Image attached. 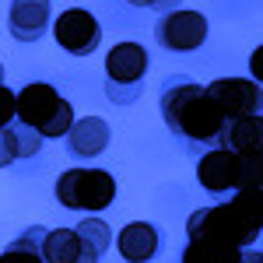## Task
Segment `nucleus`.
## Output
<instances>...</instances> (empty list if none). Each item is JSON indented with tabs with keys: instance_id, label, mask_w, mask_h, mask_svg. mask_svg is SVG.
<instances>
[{
	"instance_id": "nucleus-1",
	"label": "nucleus",
	"mask_w": 263,
	"mask_h": 263,
	"mask_svg": "<svg viewBox=\"0 0 263 263\" xmlns=\"http://www.w3.org/2000/svg\"><path fill=\"white\" fill-rule=\"evenodd\" d=\"M158 109H162V123L168 126V134L179 137L182 144H197V147H207V151L221 147L228 116L218 109V102L207 95L203 84H193L186 78H172L162 88Z\"/></svg>"
},
{
	"instance_id": "nucleus-2",
	"label": "nucleus",
	"mask_w": 263,
	"mask_h": 263,
	"mask_svg": "<svg viewBox=\"0 0 263 263\" xmlns=\"http://www.w3.org/2000/svg\"><path fill=\"white\" fill-rule=\"evenodd\" d=\"M263 235V190H239L232 200L190 214L186 239H218L249 249Z\"/></svg>"
},
{
	"instance_id": "nucleus-3",
	"label": "nucleus",
	"mask_w": 263,
	"mask_h": 263,
	"mask_svg": "<svg viewBox=\"0 0 263 263\" xmlns=\"http://www.w3.org/2000/svg\"><path fill=\"white\" fill-rule=\"evenodd\" d=\"M18 123L32 126L35 134L53 141V137H67L78 120H74L70 102L63 99L53 84L35 81V84H25L18 91Z\"/></svg>"
},
{
	"instance_id": "nucleus-4",
	"label": "nucleus",
	"mask_w": 263,
	"mask_h": 263,
	"mask_svg": "<svg viewBox=\"0 0 263 263\" xmlns=\"http://www.w3.org/2000/svg\"><path fill=\"white\" fill-rule=\"evenodd\" d=\"M147 74V49L137 42H120L105 57V95L116 105H130L141 99Z\"/></svg>"
},
{
	"instance_id": "nucleus-5",
	"label": "nucleus",
	"mask_w": 263,
	"mask_h": 263,
	"mask_svg": "<svg viewBox=\"0 0 263 263\" xmlns=\"http://www.w3.org/2000/svg\"><path fill=\"white\" fill-rule=\"evenodd\" d=\"M57 200L67 211H105L116 200V179L105 168H67L57 179Z\"/></svg>"
},
{
	"instance_id": "nucleus-6",
	"label": "nucleus",
	"mask_w": 263,
	"mask_h": 263,
	"mask_svg": "<svg viewBox=\"0 0 263 263\" xmlns=\"http://www.w3.org/2000/svg\"><path fill=\"white\" fill-rule=\"evenodd\" d=\"M155 39L162 49H172V53L200 49L207 39V18L200 11H168L155 25Z\"/></svg>"
},
{
	"instance_id": "nucleus-7",
	"label": "nucleus",
	"mask_w": 263,
	"mask_h": 263,
	"mask_svg": "<svg viewBox=\"0 0 263 263\" xmlns=\"http://www.w3.org/2000/svg\"><path fill=\"white\" fill-rule=\"evenodd\" d=\"M207 95L218 102L228 120H242V116H260L263 112V91L256 81L246 78H218L207 84Z\"/></svg>"
},
{
	"instance_id": "nucleus-8",
	"label": "nucleus",
	"mask_w": 263,
	"mask_h": 263,
	"mask_svg": "<svg viewBox=\"0 0 263 263\" xmlns=\"http://www.w3.org/2000/svg\"><path fill=\"white\" fill-rule=\"evenodd\" d=\"M53 39L60 42V49H67V53H74V57H88V53L99 49L102 25L91 18V11L70 7V11H63L60 18L53 21Z\"/></svg>"
},
{
	"instance_id": "nucleus-9",
	"label": "nucleus",
	"mask_w": 263,
	"mask_h": 263,
	"mask_svg": "<svg viewBox=\"0 0 263 263\" xmlns=\"http://www.w3.org/2000/svg\"><path fill=\"white\" fill-rule=\"evenodd\" d=\"M49 0H11L7 28L18 42H35L49 28Z\"/></svg>"
},
{
	"instance_id": "nucleus-10",
	"label": "nucleus",
	"mask_w": 263,
	"mask_h": 263,
	"mask_svg": "<svg viewBox=\"0 0 263 263\" xmlns=\"http://www.w3.org/2000/svg\"><path fill=\"white\" fill-rule=\"evenodd\" d=\"M46 263H99L102 256L78 235V228H53L42 242Z\"/></svg>"
},
{
	"instance_id": "nucleus-11",
	"label": "nucleus",
	"mask_w": 263,
	"mask_h": 263,
	"mask_svg": "<svg viewBox=\"0 0 263 263\" xmlns=\"http://www.w3.org/2000/svg\"><path fill=\"white\" fill-rule=\"evenodd\" d=\"M235 162H239V155L235 151H228V147H214V151H207L197 165V179L207 193H228V190H235Z\"/></svg>"
},
{
	"instance_id": "nucleus-12",
	"label": "nucleus",
	"mask_w": 263,
	"mask_h": 263,
	"mask_svg": "<svg viewBox=\"0 0 263 263\" xmlns=\"http://www.w3.org/2000/svg\"><path fill=\"white\" fill-rule=\"evenodd\" d=\"M162 249V232L151 221H130L120 232V256L126 263H147Z\"/></svg>"
},
{
	"instance_id": "nucleus-13",
	"label": "nucleus",
	"mask_w": 263,
	"mask_h": 263,
	"mask_svg": "<svg viewBox=\"0 0 263 263\" xmlns=\"http://www.w3.org/2000/svg\"><path fill=\"white\" fill-rule=\"evenodd\" d=\"M109 141H112V130H109V123L99 120V116L78 120L74 130L67 134V147H70L74 158H95V155H102V151L109 147Z\"/></svg>"
},
{
	"instance_id": "nucleus-14",
	"label": "nucleus",
	"mask_w": 263,
	"mask_h": 263,
	"mask_svg": "<svg viewBox=\"0 0 263 263\" xmlns=\"http://www.w3.org/2000/svg\"><path fill=\"white\" fill-rule=\"evenodd\" d=\"M46 141L42 134H35L32 126L25 123H11V126H0V168H7L18 158H32L39 151V144Z\"/></svg>"
},
{
	"instance_id": "nucleus-15",
	"label": "nucleus",
	"mask_w": 263,
	"mask_h": 263,
	"mask_svg": "<svg viewBox=\"0 0 263 263\" xmlns=\"http://www.w3.org/2000/svg\"><path fill=\"white\" fill-rule=\"evenodd\" d=\"M221 147L235 155H263V116H242V120H228L224 126Z\"/></svg>"
},
{
	"instance_id": "nucleus-16",
	"label": "nucleus",
	"mask_w": 263,
	"mask_h": 263,
	"mask_svg": "<svg viewBox=\"0 0 263 263\" xmlns=\"http://www.w3.org/2000/svg\"><path fill=\"white\" fill-rule=\"evenodd\" d=\"M242 253L246 249L218 242V239H186L182 263H242Z\"/></svg>"
},
{
	"instance_id": "nucleus-17",
	"label": "nucleus",
	"mask_w": 263,
	"mask_h": 263,
	"mask_svg": "<svg viewBox=\"0 0 263 263\" xmlns=\"http://www.w3.org/2000/svg\"><path fill=\"white\" fill-rule=\"evenodd\" d=\"M49 228H25L14 242L0 253V263H46L42 260V242H46Z\"/></svg>"
},
{
	"instance_id": "nucleus-18",
	"label": "nucleus",
	"mask_w": 263,
	"mask_h": 263,
	"mask_svg": "<svg viewBox=\"0 0 263 263\" xmlns=\"http://www.w3.org/2000/svg\"><path fill=\"white\" fill-rule=\"evenodd\" d=\"M239 190H263V155H239V162H235V193Z\"/></svg>"
},
{
	"instance_id": "nucleus-19",
	"label": "nucleus",
	"mask_w": 263,
	"mask_h": 263,
	"mask_svg": "<svg viewBox=\"0 0 263 263\" xmlns=\"http://www.w3.org/2000/svg\"><path fill=\"white\" fill-rule=\"evenodd\" d=\"M78 235H81L84 242L91 246L99 256H105L109 253V242H112V232H109V224L99 221V218H88V221L78 224Z\"/></svg>"
},
{
	"instance_id": "nucleus-20",
	"label": "nucleus",
	"mask_w": 263,
	"mask_h": 263,
	"mask_svg": "<svg viewBox=\"0 0 263 263\" xmlns=\"http://www.w3.org/2000/svg\"><path fill=\"white\" fill-rule=\"evenodd\" d=\"M14 116H18V91L0 84V126H11Z\"/></svg>"
},
{
	"instance_id": "nucleus-21",
	"label": "nucleus",
	"mask_w": 263,
	"mask_h": 263,
	"mask_svg": "<svg viewBox=\"0 0 263 263\" xmlns=\"http://www.w3.org/2000/svg\"><path fill=\"white\" fill-rule=\"evenodd\" d=\"M249 70H253V81L263 84V46L253 49V57H249Z\"/></svg>"
},
{
	"instance_id": "nucleus-22",
	"label": "nucleus",
	"mask_w": 263,
	"mask_h": 263,
	"mask_svg": "<svg viewBox=\"0 0 263 263\" xmlns=\"http://www.w3.org/2000/svg\"><path fill=\"white\" fill-rule=\"evenodd\" d=\"M242 263H263V253H256V249H246V253H242Z\"/></svg>"
},
{
	"instance_id": "nucleus-23",
	"label": "nucleus",
	"mask_w": 263,
	"mask_h": 263,
	"mask_svg": "<svg viewBox=\"0 0 263 263\" xmlns=\"http://www.w3.org/2000/svg\"><path fill=\"white\" fill-rule=\"evenodd\" d=\"M126 4H134V7H155V11L162 7V0H126Z\"/></svg>"
},
{
	"instance_id": "nucleus-24",
	"label": "nucleus",
	"mask_w": 263,
	"mask_h": 263,
	"mask_svg": "<svg viewBox=\"0 0 263 263\" xmlns=\"http://www.w3.org/2000/svg\"><path fill=\"white\" fill-rule=\"evenodd\" d=\"M176 4H179V0H162V7H158V11H176Z\"/></svg>"
},
{
	"instance_id": "nucleus-25",
	"label": "nucleus",
	"mask_w": 263,
	"mask_h": 263,
	"mask_svg": "<svg viewBox=\"0 0 263 263\" xmlns=\"http://www.w3.org/2000/svg\"><path fill=\"white\" fill-rule=\"evenodd\" d=\"M0 84H4V63H0Z\"/></svg>"
},
{
	"instance_id": "nucleus-26",
	"label": "nucleus",
	"mask_w": 263,
	"mask_h": 263,
	"mask_svg": "<svg viewBox=\"0 0 263 263\" xmlns=\"http://www.w3.org/2000/svg\"><path fill=\"white\" fill-rule=\"evenodd\" d=\"M260 116H263V112H260Z\"/></svg>"
}]
</instances>
